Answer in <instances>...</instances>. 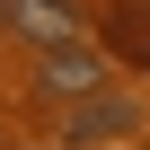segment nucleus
<instances>
[{
  "label": "nucleus",
  "instance_id": "f257e3e1",
  "mask_svg": "<svg viewBox=\"0 0 150 150\" xmlns=\"http://www.w3.org/2000/svg\"><path fill=\"white\" fill-rule=\"evenodd\" d=\"M115 88V62L97 44H62V53H35V97H62V106H88Z\"/></svg>",
  "mask_w": 150,
  "mask_h": 150
},
{
  "label": "nucleus",
  "instance_id": "f03ea898",
  "mask_svg": "<svg viewBox=\"0 0 150 150\" xmlns=\"http://www.w3.org/2000/svg\"><path fill=\"white\" fill-rule=\"evenodd\" d=\"M132 132H141V97L132 88H106V97L62 115V141H132Z\"/></svg>",
  "mask_w": 150,
  "mask_h": 150
},
{
  "label": "nucleus",
  "instance_id": "7ed1b4c3",
  "mask_svg": "<svg viewBox=\"0 0 150 150\" xmlns=\"http://www.w3.org/2000/svg\"><path fill=\"white\" fill-rule=\"evenodd\" d=\"M9 35H27L35 53L88 44V35H80V9H71V0H9Z\"/></svg>",
  "mask_w": 150,
  "mask_h": 150
},
{
  "label": "nucleus",
  "instance_id": "20e7f679",
  "mask_svg": "<svg viewBox=\"0 0 150 150\" xmlns=\"http://www.w3.org/2000/svg\"><path fill=\"white\" fill-rule=\"evenodd\" d=\"M115 53L150 71V9H141V0H124V9H115Z\"/></svg>",
  "mask_w": 150,
  "mask_h": 150
},
{
  "label": "nucleus",
  "instance_id": "39448f33",
  "mask_svg": "<svg viewBox=\"0 0 150 150\" xmlns=\"http://www.w3.org/2000/svg\"><path fill=\"white\" fill-rule=\"evenodd\" d=\"M0 35H9V0H0Z\"/></svg>",
  "mask_w": 150,
  "mask_h": 150
},
{
  "label": "nucleus",
  "instance_id": "423d86ee",
  "mask_svg": "<svg viewBox=\"0 0 150 150\" xmlns=\"http://www.w3.org/2000/svg\"><path fill=\"white\" fill-rule=\"evenodd\" d=\"M124 150H141V141H124Z\"/></svg>",
  "mask_w": 150,
  "mask_h": 150
},
{
  "label": "nucleus",
  "instance_id": "0eeeda50",
  "mask_svg": "<svg viewBox=\"0 0 150 150\" xmlns=\"http://www.w3.org/2000/svg\"><path fill=\"white\" fill-rule=\"evenodd\" d=\"M141 9H150V0H141Z\"/></svg>",
  "mask_w": 150,
  "mask_h": 150
},
{
  "label": "nucleus",
  "instance_id": "6e6552de",
  "mask_svg": "<svg viewBox=\"0 0 150 150\" xmlns=\"http://www.w3.org/2000/svg\"><path fill=\"white\" fill-rule=\"evenodd\" d=\"M35 150H44V141H35Z\"/></svg>",
  "mask_w": 150,
  "mask_h": 150
}]
</instances>
